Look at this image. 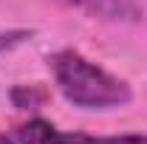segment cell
Returning <instances> with one entry per match:
<instances>
[{
	"label": "cell",
	"instance_id": "3",
	"mask_svg": "<svg viewBox=\"0 0 147 144\" xmlns=\"http://www.w3.org/2000/svg\"><path fill=\"white\" fill-rule=\"evenodd\" d=\"M65 3L91 17L113 20V23H139L144 14L133 0H65Z\"/></svg>",
	"mask_w": 147,
	"mask_h": 144
},
{
	"label": "cell",
	"instance_id": "2",
	"mask_svg": "<svg viewBox=\"0 0 147 144\" xmlns=\"http://www.w3.org/2000/svg\"><path fill=\"white\" fill-rule=\"evenodd\" d=\"M20 144H147V136H85V133H62L54 124L34 119L17 127Z\"/></svg>",
	"mask_w": 147,
	"mask_h": 144
},
{
	"label": "cell",
	"instance_id": "4",
	"mask_svg": "<svg viewBox=\"0 0 147 144\" xmlns=\"http://www.w3.org/2000/svg\"><path fill=\"white\" fill-rule=\"evenodd\" d=\"M31 34H34V31H28V28H14V31L0 34V54H3V51H11L14 45H20V42H26Z\"/></svg>",
	"mask_w": 147,
	"mask_h": 144
},
{
	"label": "cell",
	"instance_id": "5",
	"mask_svg": "<svg viewBox=\"0 0 147 144\" xmlns=\"http://www.w3.org/2000/svg\"><path fill=\"white\" fill-rule=\"evenodd\" d=\"M0 144H17V141H14V139H9V136H3V133H0Z\"/></svg>",
	"mask_w": 147,
	"mask_h": 144
},
{
	"label": "cell",
	"instance_id": "1",
	"mask_svg": "<svg viewBox=\"0 0 147 144\" xmlns=\"http://www.w3.org/2000/svg\"><path fill=\"white\" fill-rule=\"evenodd\" d=\"M48 65H51L59 93L74 108L110 110V108H122L133 99V90L125 79L108 73L79 51H71V48L57 51L54 57H48Z\"/></svg>",
	"mask_w": 147,
	"mask_h": 144
}]
</instances>
